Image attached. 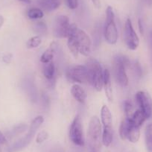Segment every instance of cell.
<instances>
[{
    "label": "cell",
    "instance_id": "1",
    "mask_svg": "<svg viewBox=\"0 0 152 152\" xmlns=\"http://www.w3.org/2000/svg\"><path fill=\"white\" fill-rule=\"evenodd\" d=\"M67 45L68 48L75 58L78 54L88 56L91 52L92 41L90 37L82 29L79 28L76 25L72 24L68 35Z\"/></svg>",
    "mask_w": 152,
    "mask_h": 152
},
{
    "label": "cell",
    "instance_id": "2",
    "mask_svg": "<svg viewBox=\"0 0 152 152\" xmlns=\"http://www.w3.org/2000/svg\"><path fill=\"white\" fill-rule=\"evenodd\" d=\"M102 137V123L99 117L94 116L90 119L87 132L89 152H99Z\"/></svg>",
    "mask_w": 152,
    "mask_h": 152
},
{
    "label": "cell",
    "instance_id": "3",
    "mask_svg": "<svg viewBox=\"0 0 152 152\" xmlns=\"http://www.w3.org/2000/svg\"><path fill=\"white\" fill-rule=\"evenodd\" d=\"M85 66L88 72L89 84L93 85L97 91H102L103 88L104 71L100 63L95 58H91L87 61Z\"/></svg>",
    "mask_w": 152,
    "mask_h": 152
},
{
    "label": "cell",
    "instance_id": "4",
    "mask_svg": "<svg viewBox=\"0 0 152 152\" xmlns=\"http://www.w3.org/2000/svg\"><path fill=\"white\" fill-rule=\"evenodd\" d=\"M104 34L105 40L109 44H116L118 40V30L115 22V14L113 8L110 6H108L106 10V20Z\"/></svg>",
    "mask_w": 152,
    "mask_h": 152
},
{
    "label": "cell",
    "instance_id": "5",
    "mask_svg": "<svg viewBox=\"0 0 152 152\" xmlns=\"http://www.w3.org/2000/svg\"><path fill=\"white\" fill-rule=\"evenodd\" d=\"M43 122H44V118H43V116H37V117H35L32 120L28 132L27 133V134L24 137L21 138L17 142L14 143V145L11 148V152L20 150V149L27 146L31 142L34 136L36 134L37 131L41 126Z\"/></svg>",
    "mask_w": 152,
    "mask_h": 152
},
{
    "label": "cell",
    "instance_id": "6",
    "mask_svg": "<svg viewBox=\"0 0 152 152\" xmlns=\"http://www.w3.org/2000/svg\"><path fill=\"white\" fill-rule=\"evenodd\" d=\"M119 136L122 140H128L131 142L136 143L140 140V128L134 125L131 119L125 117L119 127Z\"/></svg>",
    "mask_w": 152,
    "mask_h": 152
},
{
    "label": "cell",
    "instance_id": "7",
    "mask_svg": "<svg viewBox=\"0 0 152 152\" xmlns=\"http://www.w3.org/2000/svg\"><path fill=\"white\" fill-rule=\"evenodd\" d=\"M66 76L71 83H89L88 72L85 65H72L66 69Z\"/></svg>",
    "mask_w": 152,
    "mask_h": 152
},
{
    "label": "cell",
    "instance_id": "8",
    "mask_svg": "<svg viewBox=\"0 0 152 152\" xmlns=\"http://www.w3.org/2000/svg\"><path fill=\"white\" fill-rule=\"evenodd\" d=\"M69 137L70 140L75 145L84 146L85 144L82 120L80 114H77L73 119L69 130Z\"/></svg>",
    "mask_w": 152,
    "mask_h": 152
},
{
    "label": "cell",
    "instance_id": "9",
    "mask_svg": "<svg viewBox=\"0 0 152 152\" xmlns=\"http://www.w3.org/2000/svg\"><path fill=\"white\" fill-rule=\"evenodd\" d=\"M124 39L126 46L131 50H136L140 44V39L136 33L131 19L128 18L124 27Z\"/></svg>",
    "mask_w": 152,
    "mask_h": 152
},
{
    "label": "cell",
    "instance_id": "10",
    "mask_svg": "<svg viewBox=\"0 0 152 152\" xmlns=\"http://www.w3.org/2000/svg\"><path fill=\"white\" fill-rule=\"evenodd\" d=\"M71 24L67 16L59 15L56 17L54 23V34L58 38L68 37Z\"/></svg>",
    "mask_w": 152,
    "mask_h": 152
},
{
    "label": "cell",
    "instance_id": "11",
    "mask_svg": "<svg viewBox=\"0 0 152 152\" xmlns=\"http://www.w3.org/2000/svg\"><path fill=\"white\" fill-rule=\"evenodd\" d=\"M114 75L118 84L122 87H125L128 84V78L126 73V68L121 61L119 55L114 58L113 61Z\"/></svg>",
    "mask_w": 152,
    "mask_h": 152
},
{
    "label": "cell",
    "instance_id": "12",
    "mask_svg": "<svg viewBox=\"0 0 152 152\" xmlns=\"http://www.w3.org/2000/svg\"><path fill=\"white\" fill-rule=\"evenodd\" d=\"M136 101L139 109L144 113L147 119L152 117V100L150 95L146 92L139 91L136 94Z\"/></svg>",
    "mask_w": 152,
    "mask_h": 152
},
{
    "label": "cell",
    "instance_id": "13",
    "mask_svg": "<svg viewBox=\"0 0 152 152\" xmlns=\"http://www.w3.org/2000/svg\"><path fill=\"white\" fill-rule=\"evenodd\" d=\"M103 87L104 89L105 95L110 102H113V94L112 83H111V76L109 69H106L104 70V79H103Z\"/></svg>",
    "mask_w": 152,
    "mask_h": 152
},
{
    "label": "cell",
    "instance_id": "14",
    "mask_svg": "<svg viewBox=\"0 0 152 152\" xmlns=\"http://www.w3.org/2000/svg\"><path fill=\"white\" fill-rule=\"evenodd\" d=\"M72 96L78 102L81 104H84L87 100V95L85 90L79 85V84H74L71 88Z\"/></svg>",
    "mask_w": 152,
    "mask_h": 152
},
{
    "label": "cell",
    "instance_id": "15",
    "mask_svg": "<svg viewBox=\"0 0 152 152\" xmlns=\"http://www.w3.org/2000/svg\"><path fill=\"white\" fill-rule=\"evenodd\" d=\"M55 72H56V68L53 61L43 64V73L45 78L49 81V84L52 86V81H55Z\"/></svg>",
    "mask_w": 152,
    "mask_h": 152
},
{
    "label": "cell",
    "instance_id": "16",
    "mask_svg": "<svg viewBox=\"0 0 152 152\" xmlns=\"http://www.w3.org/2000/svg\"><path fill=\"white\" fill-rule=\"evenodd\" d=\"M58 51V44L55 42L51 43L49 47L45 51L40 57V61L42 64H47L53 61L55 54Z\"/></svg>",
    "mask_w": 152,
    "mask_h": 152
},
{
    "label": "cell",
    "instance_id": "17",
    "mask_svg": "<svg viewBox=\"0 0 152 152\" xmlns=\"http://www.w3.org/2000/svg\"><path fill=\"white\" fill-rule=\"evenodd\" d=\"M101 119H102V123L104 128L112 127V114L108 107L106 105L102 106V110H101Z\"/></svg>",
    "mask_w": 152,
    "mask_h": 152
},
{
    "label": "cell",
    "instance_id": "18",
    "mask_svg": "<svg viewBox=\"0 0 152 152\" xmlns=\"http://www.w3.org/2000/svg\"><path fill=\"white\" fill-rule=\"evenodd\" d=\"M37 2L42 9L47 11H55L61 5L60 0H38Z\"/></svg>",
    "mask_w": 152,
    "mask_h": 152
},
{
    "label": "cell",
    "instance_id": "19",
    "mask_svg": "<svg viewBox=\"0 0 152 152\" xmlns=\"http://www.w3.org/2000/svg\"><path fill=\"white\" fill-rule=\"evenodd\" d=\"M130 119H131V121L134 125L140 128V126H142V125L144 123L145 121L147 119V117H146L145 113L141 110L138 109L136 111H134V113H133L132 116L130 118Z\"/></svg>",
    "mask_w": 152,
    "mask_h": 152
},
{
    "label": "cell",
    "instance_id": "20",
    "mask_svg": "<svg viewBox=\"0 0 152 152\" xmlns=\"http://www.w3.org/2000/svg\"><path fill=\"white\" fill-rule=\"evenodd\" d=\"M113 139V131L112 127L104 128L102 137V142L104 145L109 147L112 143Z\"/></svg>",
    "mask_w": 152,
    "mask_h": 152
},
{
    "label": "cell",
    "instance_id": "21",
    "mask_svg": "<svg viewBox=\"0 0 152 152\" xmlns=\"http://www.w3.org/2000/svg\"><path fill=\"white\" fill-rule=\"evenodd\" d=\"M145 140L148 152H152V123L146 126L145 130Z\"/></svg>",
    "mask_w": 152,
    "mask_h": 152
},
{
    "label": "cell",
    "instance_id": "22",
    "mask_svg": "<svg viewBox=\"0 0 152 152\" xmlns=\"http://www.w3.org/2000/svg\"><path fill=\"white\" fill-rule=\"evenodd\" d=\"M26 90L28 95L29 99L33 102H35L37 101V91L35 89L34 85L32 83V81H30L29 80L26 81Z\"/></svg>",
    "mask_w": 152,
    "mask_h": 152
},
{
    "label": "cell",
    "instance_id": "23",
    "mask_svg": "<svg viewBox=\"0 0 152 152\" xmlns=\"http://www.w3.org/2000/svg\"><path fill=\"white\" fill-rule=\"evenodd\" d=\"M27 16L28 18L31 20H39V19L43 18L44 14L40 8H32L27 11Z\"/></svg>",
    "mask_w": 152,
    "mask_h": 152
},
{
    "label": "cell",
    "instance_id": "24",
    "mask_svg": "<svg viewBox=\"0 0 152 152\" xmlns=\"http://www.w3.org/2000/svg\"><path fill=\"white\" fill-rule=\"evenodd\" d=\"M27 125H26V124H20V125L14 127V128L8 133V137H11H11H17V136L20 135L22 133L24 132V131H26V130H27Z\"/></svg>",
    "mask_w": 152,
    "mask_h": 152
},
{
    "label": "cell",
    "instance_id": "25",
    "mask_svg": "<svg viewBox=\"0 0 152 152\" xmlns=\"http://www.w3.org/2000/svg\"><path fill=\"white\" fill-rule=\"evenodd\" d=\"M41 43V37L39 35H37V36L32 37L28 40L27 43H26V46L28 49H35V48H37L40 46Z\"/></svg>",
    "mask_w": 152,
    "mask_h": 152
},
{
    "label": "cell",
    "instance_id": "26",
    "mask_svg": "<svg viewBox=\"0 0 152 152\" xmlns=\"http://www.w3.org/2000/svg\"><path fill=\"white\" fill-rule=\"evenodd\" d=\"M0 152H11V147H9L6 137L0 131Z\"/></svg>",
    "mask_w": 152,
    "mask_h": 152
},
{
    "label": "cell",
    "instance_id": "27",
    "mask_svg": "<svg viewBox=\"0 0 152 152\" xmlns=\"http://www.w3.org/2000/svg\"><path fill=\"white\" fill-rule=\"evenodd\" d=\"M124 106V111H125V116L126 118H130L132 116L133 113H134V106H133L132 102L130 100H125L123 103Z\"/></svg>",
    "mask_w": 152,
    "mask_h": 152
},
{
    "label": "cell",
    "instance_id": "28",
    "mask_svg": "<svg viewBox=\"0 0 152 152\" xmlns=\"http://www.w3.org/2000/svg\"><path fill=\"white\" fill-rule=\"evenodd\" d=\"M34 30L38 34L44 35L47 32V26L44 22H37L34 26Z\"/></svg>",
    "mask_w": 152,
    "mask_h": 152
},
{
    "label": "cell",
    "instance_id": "29",
    "mask_svg": "<svg viewBox=\"0 0 152 152\" xmlns=\"http://www.w3.org/2000/svg\"><path fill=\"white\" fill-rule=\"evenodd\" d=\"M49 138V134L46 131H42L38 133L37 136L36 137V142L38 144H41L44 142L46 140Z\"/></svg>",
    "mask_w": 152,
    "mask_h": 152
},
{
    "label": "cell",
    "instance_id": "30",
    "mask_svg": "<svg viewBox=\"0 0 152 152\" xmlns=\"http://www.w3.org/2000/svg\"><path fill=\"white\" fill-rule=\"evenodd\" d=\"M133 69H134V74L137 75V78H141L142 75V69L141 65H140L139 61H136L133 65Z\"/></svg>",
    "mask_w": 152,
    "mask_h": 152
},
{
    "label": "cell",
    "instance_id": "31",
    "mask_svg": "<svg viewBox=\"0 0 152 152\" xmlns=\"http://www.w3.org/2000/svg\"><path fill=\"white\" fill-rule=\"evenodd\" d=\"M40 102H41V104L42 105H43V107L46 108L49 107V104H50V99H49V96L46 94H45V93H43V94L41 95Z\"/></svg>",
    "mask_w": 152,
    "mask_h": 152
},
{
    "label": "cell",
    "instance_id": "32",
    "mask_svg": "<svg viewBox=\"0 0 152 152\" xmlns=\"http://www.w3.org/2000/svg\"><path fill=\"white\" fill-rule=\"evenodd\" d=\"M66 4L71 10H75L78 6V0H65Z\"/></svg>",
    "mask_w": 152,
    "mask_h": 152
},
{
    "label": "cell",
    "instance_id": "33",
    "mask_svg": "<svg viewBox=\"0 0 152 152\" xmlns=\"http://www.w3.org/2000/svg\"><path fill=\"white\" fill-rule=\"evenodd\" d=\"M13 55L11 53H5L2 56V61L7 64H9L12 61Z\"/></svg>",
    "mask_w": 152,
    "mask_h": 152
},
{
    "label": "cell",
    "instance_id": "34",
    "mask_svg": "<svg viewBox=\"0 0 152 152\" xmlns=\"http://www.w3.org/2000/svg\"><path fill=\"white\" fill-rule=\"evenodd\" d=\"M148 46H149V51H150L151 58V61H152V31H151L148 35Z\"/></svg>",
    "mask_w": 152,
    "mask_h": 152
},
{
    "label": "cell",
    "instance_id": "35",
    "mask_svg": "<svg viewBox=\"0 0 152 152\" xmlns=\"http://www.w3.org/2000/svg\"><path fill=\"white\" fill-rule=\"evenodd\" d=\"M138 26H139V29H140V33L142 34L144 33V28H143V23L141 19H140V20H138Z\"/></svg>",
    "mask_w": 152,
    "mask_h": 152
},
{
    "label": "cell",
    "instance_id": "36",
    "mask_svg": "<svg viewBox=\"0 0 152 152\" xmlns=\"http://www.w3.org/2000/svg\"><path fill=\"white\" fill-rule=\"evenodd\" d=\"M93 2V5L96 7V8H101V2L100 0H91Z\"/></svg>",
    "mask_w": 152,
    "mask_h": 152
},
{
    "label": "cell",
    "instance_id": "37",
    "mask_svg": "<svg viewBox=\"0 0 152 152\" xmlns=\"http://www.w3.org/2000/svg\"><path fill=\"white\" fill-rule=\"evenodd\" d=\"M143 2L147 6L151 7L152 6V0H142Z\"/></svg>",
    "mask_w": 152,
    "mask_h": 152
},
{
    "label": "cell",
    "instance_id": "38",
    "mask_svg": "<svg viewBox=\"0 0 152 152\" xmlns=\"http://www.w3.org/2000/svg\"><path fill=\"white\" fill-rule=\"evenodd\" d=\"M4 22H5V20H4V17H2V15H0V28L2 27L4 24Z\"/></svg>",
    "mask_w": 152,
    "mask_h": 152
},
{
    "label": "cell",
    "instance_id": "39",
    "mask_svg": "<svg viewBox=\"0 0 152 152\" xmlns=\"http://www.w3.org/2000/svg\"><path fill=\"white\" fill-rule=\"evenodd\" d=\"M20 2H23V3H26V4H30L31 3V0H19Z\"/></svg>",
    "mask_w": 152,
    "mask_h": 152
}]
</instances>
